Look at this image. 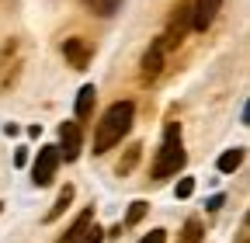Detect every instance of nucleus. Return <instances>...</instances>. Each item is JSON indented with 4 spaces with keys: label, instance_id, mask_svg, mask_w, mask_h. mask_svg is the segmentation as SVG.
<instances>
[{
    "label": "nucleus",
    "instance_id": "f257e3e1",
    "mask_svg": "<svg viewBox=\"0 0 250 243\" xmlns=\"http://www.w3.org/2000/svg\"><path fill=\"white\" fill-rule=\"evenodd\" d=\"M132 118H136V104H132V101H115V104L101 115L98 129H94V153L101 157V153H108L111 146H118L125 136H129Z\"/></svg>",
    "mask_w": 250,
    "mask_h": 243
},
{
    "label": "nucleus",
    "instance_id": "f03ea898",
    "mask_svg": "<svg viewBox=\"0 0 250 243\" xmlns=\"http://www.w3.org/2000/svg\"><path fill=\"white\" fill-rule=\"evenodd\" d=\"M188 163V153H184V139H181V122H167L164 125V139H160V153L153 160V177L156 181H167V177H177Z\"/></svg>",
    "mask_w": 250,
    "mask_h": 243
},
{
    "label": "nucleus",
    "instance_id": "7ed1b4c3",
    "mask_svg": "<svg viewBox=\"0 0 250 243\" xmlns=\"http://www.w3.org/2000/svg\"><path fill=\"white\" fill-rule=\"evenodd\" d=\"M104 240V229L98 226V219H94V208H83L80 216L73 219V226L62 233L56 243H101Z\"/></svg>",
    "mask_w": 250,
    "mask_h": 243
},
{
    "label": "nucleus",
    "instance_id": "20e7f679",
    "mask_svg": "<svg viewBox=\"0 0 250 243\" xmlns=\"http://www.w3.org/2000/svg\"><path fill=\"white\" fill-rule=\"evenodd\" d=\"M188 28H191V0H181V4L174 7V14H170V21H167V32L160 35V42H164L167 52L181 45V39H184Z\"/></svg>",
    "mask_w": 250,
    "mask_h": 243
},
{
    "label": "nucleus",
    "instance_id": "39448f33",
    "mask_svg": "<svg viewBox=\"0 0 250 243\" xmlns=\"http://www.w3.org/2000/svg\"><path fill=\"white\" fill-rule=\"evenodd\" d=\"M56 170H59V149L56 146H42L35 163H31V181H35V188H49Z\"/></svg>",
    "mask_w": 250,
    "mask_h": 243
},
{
    "label": "nucleus",
    "instance_id": "423d86ee",
    "mask_svg": "<svg viewBox=\"0 0 250 243\" xmlns=\"http://www.w3.org/2000/svg\"><path fill=\"white\" fill-rule=\"evenodd\" d=\"M59 160H66L73 163L80 157V149H83V129H80V122H62L59 125Z\"/></svg>",
    "mask_w": 250,
    "mask_h": 243
},
{
    "label": "nucleus",
    "instance_id": "0eeeda50",
    "mask_svg": "<svg viewBox=\"0 0 250 243\" xmlns=\"http://www.w3.org/2000/svg\"><path fill=\"white\" fill-rule=\"evenodd\" d=\"M164 56H167V49H164L160 39L149 42V49L143 52V70H139V80H143V83L160 80V73H164Z\"/></svg>",
    "mask_w": 250,
    "mask_h": 243
},
{
    "label": "nucleus",
    "instance_id": "6e6552de",
    "mask_svg": "<svg viewBox=\"0 0 250 243\" xmlns=\"http://www.w3.org/2000/svg\"><path fill=\"white\" fill-rule=\"evenodd\" d=\"M62 56H66V63H70L73 70H87V66H90V56H94V49H90V42H87V39L73 35V39H66V42H62Z\"/></svg>",
    "mask_w": 250,
    "mask_h": 243
},
{
    "label": "nucleus",
    "instance_id": "1a4fd4ad",
    "mask_svg": "<svg viewBox=\"0 0 250 243\" xmlns=\"http://www.w3.org/2000/svg\"><path fill=\"white\" fill-rule=\"evenodd\" d=\"M219 11H223V0H191V28H195V32L212 28Z\"/></svg>",
    "mask_w": 250,
    "mask_h": 243
},
{
    "label": "nucleus",
    "instance_id": "9d476101",
    "mask_svg": "<svg viewBox=\"0 0 250 243\" xmlns=\"http://www.w3.org/2000/svg\"><path fill=\"white\" fill-rule=\"evenodd\" d=\"M94 101H98V87L94 83H83L80 87V94H77V122H87L90 118V111H94Z\"/></svg>",
    "mask_w": 250,
    "mask_h": 243
},
{
    "label": "nucleus",
    "instance_id": "9b49d317",
    "mask_svg": "<svg viewBox=\"0 0 250 243\" xmlns=\"http://www.w3.org/2000/svg\"><path fill=\"white\" fill-rule=\"evenodd\" d=\"M70 202H73V184H62V188H59V195H56V202H52V208L45 212V223H56L62 212L70 208Z\"/></svg>",
    "mask_w": 250,
    "mask_h": 243
},
{
    "label": "nucleus",
    "instance_id": "f8f14e48",
    "mask_svg": "<svg viewBox=\"0 0 250 243\" xmlns=\"http://www.w3.org/2000/svg\"><path fill=\"white\" fill-rule=\"evenodd\" d=\"M202 240H205V226H202V219H198V216L184 219V226H181V236H177V243H202Z\"/></svg>",
    "mask_w": 250,
    "mask_h": 243
},
{
    "label": "nucleus",
    "instance_id": "ddd939ff",
    "mask_svg": "<svg viewBox=\"0 0 250 243\" xmlns=\"http://www.w3.org/2000/svg\"><path fill=\"white\" fill-rule=\"evenodd\" d=\"M139 157H143V146H139V142H132L129 149H125V157L118 160V167H115V174H118V177H129V174L136 170V163H139Z\"/></svg>",
    "mask_w": 250,
    "mask_h": 243
},
{
    "label": "nucleus",
    "instance_id": "4468645a",
    "mask_svg": "<svg viewBox=\"0 0 250 243\" xmlns=\"http://www.w3.org/2000/svg\"><path fill=\"white\" fill-rule=\"evenodd\" d=\"M80 4H83L90 14H98V18H111V14H118L122 0H80Z\"/></svg>",
    "mask_w": 250,
    "mask_h": 243
},
{
    "label": "nucleus",
    "instance_id": "2eb2a0df",
    "mask_svg": "<svg viewBox=\"0 0 250 243\" xmlns=\"http://www.w3.org/2000/svg\"><path fill=\"white\" fill-rule=\"evenodd\" d=\"M240 163H243V149H240V146H233V149H226V153H223V157H219V160H215V167H219V174H233V170H236Z\"/></svg>",
    "mask_w": 250,
    "mask_h": 243
},
{
    "label": "nucleus",
    "instance_id": "dca6fc26",
    "mask_svg": "<svg viewBox=\"0 0 250 243\" xmlns=\"http://www.w3.org/2000/svg\"><path fill=\"white\" fill-rule=\"evenodd\" d=\"M146 208H149L146 202H132V208H129V216H125V226H136V223H139V219L146 216Z\"/></svg>",
    "mask_w": 250,
    "mask_h": 243
},
{
    "label": "nucleus",
    "instance_id": "f3484780",
    "mask_svg": "<svg viewBox=\"0 0 250 243\" xmlns=\"http://www.w3.org/2000/svg\"><path fill=\"white\" fill-rule=\"evenodd\" d=\"M174 195H177V198H191V195H195V177H181L177 188H174Z\"/></svg>",
    "mask_w": 250,
    "mask_h": 243
},
{
    "label": "nucleus",
    "instance_id": "a211bd4d",
    "mask_svg": "<svg viewBox=\"0 0 250 243\" xmlns=\"http://www.w3.org/2000/svg\"><path fill=\"white\" fill-rule=\"evenodd\" d=\"M139 243H167V233H164V229H149Z\"/></svg>",
    "mask_w": 250,
    "mask_h": 243
},
{
    "label": "nucleus",
    "instance_id": "6ab92c4d",
    "mask_svg": "<svg viewBox=\"0 0 250 243\" xmlns=\"http://www.w3.org/2000/svg\"><path fill=\"white\" fill-rule=\"evenodd\" d=\"M236 243H250V219L240 223V233H236Z\"/></svg>",
    "mask_w": 250,
    "mask_h": 243
},
{
    "label": "nucleus",
    "instance_id": "aec40b11",
    "mask_svg": "<svg viewBox=\"0 0 250 243\" xmlns=\"http://www.w3.org/2000/svg\"><path fill=\"white\" fill-rule=\"evenodd\" d=\"M223 202H226L223 195H212V198L205 202V208H208V212H219V208H223Z\"/></svg>",
    "mask_w": 250,
    "mask_h": 243
},
{
    "label": "nucleus",
    "instance_id": "412c9836",
    "mask_svg": "<svg viewBox=\"0 0 250 243\" xmlns=\"http://www.w3.org/2000/svg\"><path fill=\"white\" fill-rule=\"evenodd\" d=\"M14 163H18V167L28 163V149H18V153H14Z\"/></svg>",
    "mask_w": 250,
    "mask_h": 243
},
{
    "label": "nucleus",
    "instance_id": "4be33fe9",
    "mask_svg": "<svg viewBox=\"0 0 250 243\" xmlns=\"http://www.w3.org/2000/svg\"><path fill=\"white\" fill-rule=\"evenodd\" d=\"M0 208H4V202H0Z\"/></svg>",
    "mask_w": 250,
    "mask_h": 243
}]
</instances>
